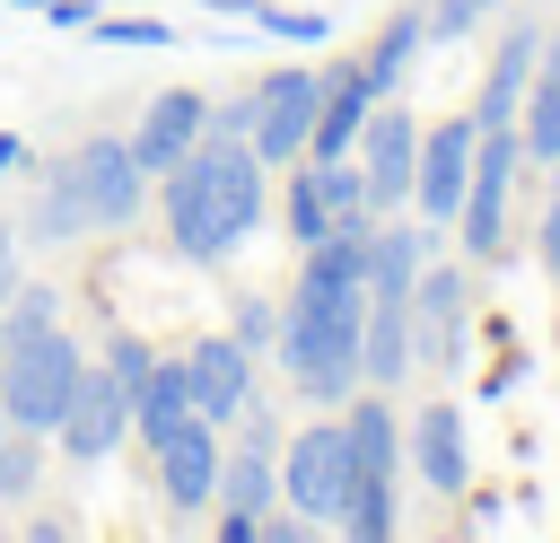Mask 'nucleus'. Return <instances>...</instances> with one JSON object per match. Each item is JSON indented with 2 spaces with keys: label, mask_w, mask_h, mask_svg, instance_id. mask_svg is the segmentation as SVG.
I'll use <instances>...</instances> for the list:
<instances>
[{
  "label": "nucleus",
  "mask_w": 560,
  "mask_h": 543,
  "mask_svg": "<svg viewBox=\"0 0 560 543\" xmlns=\"http://www.w3.org/2000/svg\"><path fill=\"white\" fill-rule=\"evenodd\" d=\"M158 184H166V236H175V254H192V263H228V254L262 228V210H271L262 158H254L245 140H219V131H201Z\"/></svg>",
  "instance_id": "nucleus-1"
},
{
  "label": "nucleus",
  "mask_w": 560,
  "mask_h": 543,
  "mask_svg": "<svg viewBox=\"0 0 560 543\" xmlns=\"http://www.w3.org/2000/svg\"><path fill=\"white\" fill-rule=\"evenodd\" d=\"M359 333H368V280H315V272H298V298L280 307V342L271 350H280V368H289V385L306 403L341 412L368 385Z\"/></svg>",
  "instance_id": "nucleus-2"
},
{
  "label": "nucleus",
  "mask_w": 560,
  "mask_h": 543,
  "mask_svg": "<svg viewBox=\"0 0 560 543\" xmlns=\"http://www.w3.org/2000/svg\"><path fill=\"white\" fill-rule=\"evenodd\" d=\"M341 438H350V490H341V534L350 543H385L394 534V412L385 403H341Z\"/></svg>",
  "instance_id": "nucleus-3"
},
{
  "label": "nucleus",
  "mask_w": 560,
  "mask_h": 543,
  "mask_svg": "<svg viewBox=\"0 0 560 543\" xmlns=\"http://www.w3.org/2000/svg\"><path fill=\"white\" fill-rule=\"evenodd\" d=\"M79 342L61 333V324H44V333H18L9 342V359H0V412L18 420V429H44L52 438V420H61V403H70V385H79Z\"/></svg>",
  "instance_id": "nucleus-4"
},
{
  "label": "nucleus",
  "mask_w": 560,
  "mask_h": 543,
  "mask_svg": "<svg viewBox=\"0 0 560 543\" xmlns=\"http://www.w3.org/2000/svg\"><path fill=\"white\" fill-rule=\"evenodd\" d=\"M516 158H525L516 123H481V131H472V175H464V210H455V236H464L472 263H490V254L508 245V184H516Z\"/></svg>",
  "instance_id": "nucleus-5"
},
{
  "label": "nucleus",
  "mask_w": 560,
  "mask_h": 543,
  "mask_svg": "<svg viewBox=\"0 0 560 543\" xmlns=\"http://www.w3.org/2000/svg\"><path fill=\"white\" fill-rule=\"evenodd\" d=\"M219 543H262V508L280 499V429L245 403V447L219 455Z\"/></svg>",
  "instance_id": "nucleus-6"
},
{
  "label": "nucleus",
  "mask_w": 560,
  "mask_h": 543,
  "mask_svg": "<svg viewBox=\"0 0 560 543\" xmlns=\"http://www.w3.org/2000/svg\"><path fill=\"white\" fill-rule=\"evenodd\" d=\"M245 96H254L245 149H254L262 166L306 158V131H315V105H324V70H271V79H254Z\"/></svg>",
  "instance_id": "nucleus-7"
},
{
  "label": "nucleus",
  "mask_w": 560,
  "mask_h": 543,
  "mask_svg": "<svg viewBox=\"0 0 560 543\" xmlns=\"http://www.w3.org/2000/svg\"><path fill=\"white\" fill-rule=\"evenodd\" d=\"M402 324H411V368H455V350L472 333V272H455V263L420 272L402 298Z\"/></svg>",
  "instance_id": "nucleus-8"
},
{
  "label": "nucleus",
  "mask_w": 560,
  "mask_h": 543,
  "mask_svg": "<svg viewBox=\"0 0 560 543\" xmlns=\"http://www.w3.org/2000/svg\"><path fill=\"white\" fill-rule=\"evenodd\" d=\"M341 490H350V438H341V420L298 429V438L280 447V499L324 525V517H341Z\"/></svg>",
  "instance_id": "nucleus-9"
},
{
  "label": "nucleus",
  "mask_w": 560,
  "mask_h": 543,
  "mask_svg": "<svg viewBox=\"0 0 560 543\" xmlns=\"http://www.w3.org/2000/svg\"><path fill=\"white\" fill-rule=\"evenodd\" d=\"M131 438V394H122V377L114 368H79V385H70V403H61V420H52V447L61 455H79V464H96L105 447H122Z\"/></svg>",
  "instance_id": "nucleus-10"
},
{
  "label": "nucleus",
  "mask_w": 560,
  "mask_h": 543,
  "mask_svg": "<svg viewBox=\"0 0 560 543\" xmlns=\"http://www.w3.org/2000/svg\"><path fill=\"white\" fill-rule=\"evenodd\" d=\"M472 131H481L472 114L420 131V166H411V210H420V228H455V210H464V175H472Z\"/></svg>",
  "instance_id": "nucleus-11"
},
{
  "label": "nucleus",
  "mask_w": 560,
  "mask_h": 543,
  "mask_svg": "<svg viewBox=\"0 0 560 543\" xmlns=\"http://www.w3.org/2000/svg\"><path fill=\"white\" fill-rule=\"evenodd\" d=\"M359 166H368V201L394 219V210H411V166H420V123L394 105V96H376V114H368V131H359Z\"/></svg>",
  "instance_id": "nucleus-12"
},
{
  "label": "nucleus",
  "mask_w": 560,
  "mask_h": 543,
  "mask_svg": "<svg viewBox=\"0 0 560 543\" xmlns=\"http://www.w3.org/2000/svg\"><path fill=\"white\" fill-rule=\"evenodd\" d=\"M70 175H79L96 228H131V219L149 210V175H140L131 140H79V149H70Z\"/></svg>",
  "instance_id": "nucleus-13"
},
{
  "label": "nucleus",
  "mask_w": 560,
  "mask_h": 543,
  "mask_svg": "<svg viewBox=\"0 0 560 543\" xmlns=\"http://www.w3.org/2000/svg\"><path fill=\"white\" fill-rule=\"evenodd\" d=\"M184 385H192V412L201 420H236L254 403V350L236 333H210V342L184 350Z\"/></svg>",
  "instance_id": "nucleus-14"
},
{
  "label": "nucleus",
  "mask_w": 560,
  "mask_h": 543,
  "mask_svg": "<svg viewBox=\"0 0 560 543\" xmlns=\"http://www.w3.org/2000/svg\"><path fill=\"white\" fill-rule=\"evenodd\" d=\"M368 114H376V79H368V61H332V70H324L315 131H306V158H350L359 131H368Z\"/></svg>",
  "instance_id": "nucleus-15"
},
{
  "label": "nucleus",
  "mask_w": 560,
  "mask_h": 543,
  "mask_svg": "<svg viewBox=\"0 0 560 543\" xmlns=\"http://www.w3.org/2000/svg\"><path fill=\"white\" fill-rule=\"evenodd\" d=\"M201 123H210V105H201L192 88H158V96H149V114H140V123H131L122 140H131L140 175L158 184V175H166V166H175V158H184V149L201 140Z\"/></svg>",
  "instance_id": "nucleus-16"
},
{
  "label": "nucleus",
  "mask_w": 560,
  "mask_h": 543,
  "mask_svg": "<svg viewBox=\"0 0 560 543\" xmlns=\"http://www.w3.org/2000/svg\"><path fill=\"white\" fill-rule=\"evenodd\" d=\"M158 482H166L175 517H192V508H210V499H219V429H210L201 412L158 447Z\"/></svg>",
  "instance_id": "nucleus-17"
},
{
  "label": "nucleus",
  "mask_w": 560,
  "mask_h": 543,
  "mask_svg": "<svg viewBox=\"0 0 560 543\" xmlns=\"http://www.w3.org/2000/svg\"><path fill=\"white\" fill-rule=\"evenodd\" d=\"M534 61H542V26L525 18V26H508V35H499V53H490L481 96H472V123H516V96H525Z\"/></svg>",
  "instance_id": "nucleus-18"
},
{
  "label": "nucleus",
  "mask_w": 560,
  "mask_h": 543,
  "mask_svg": "<svg viewBox=\"0 0 560 543\" xmlns=\"http://www.w3.org/2000/svg\"><path fill=\"white\" fill-rule=\"evenodd\" d=\"M411 464H420V482L446 490V499L472 482V447H464V412H455V403H429V412L411 420Z\"/></svg>",
  "instance_id": "nucleus-19"
},
{
  "label": "nucleus",
  "mask_w": 560,
  "mask_h": 543,
  "mask_svg": "<svg viewBox=\"0 0 560 543\" xmlns=\"http://www.w3.org/2000/svg\"><path fill=\"white\" fill-rule=\"evenodd\" d=\"M192 420V385H184V359H158L149 377H140V394H131V438L158 455L175 429Z\"/></svg>",
  "instance_id": "nucleus-20"
},
{
  "label": "nucleus",
  "mask_w": 560,
  "mask_h": 543,
  "mask_svg": "<svg viewBox=\"0 0 560 543\" xmlns=\"http://www.w3.org/2000/svg\"><path fill=\"white\" fill-rule=\"evenodd\" d=\"M96 219H88V193H79V175H70V158H52L44 166V193H35V210H26V236L35 245H70V236H88Z\"/></svg>",
  "instance_id": "nucleus-21"
},
{
  "label": "nucleus",
  "mask_w": 560,
  "mask_h": 543,
  "mask_svg": "<svg viewBox=\"0 0 560 543\" xmlns=\"http://www.w3.org/2000/svg\"><path fill=\"white\" fill-rule=\"evenodd\" d=\"M525 158H560V35H542V61L525 79V114H516Z\"/></svg>",
  "instance_id": "nucleus-22"
},
{
  "label": "nucleus",
  "mask_w": 560,
  "mask_h": 543,
  "mask_svg": "<svg viewBox=\"0 0 560 543\" xmlns=\"http://www.w3.org/2000/svg\"><path fill=\"white\" fill-rule=\"evenodd\" d=\"M420 44H429V9H394V18H385V35L368 44V79H376V96L420 61Z\"/></svg>",
  "instance_id": "nucleus-23"
},
{
  "label": "nucleus",
  "mask_w": 560,
  "mask_h": 543,
  "mask_svg": "<svg viewBox=\"0 0 560 543\" xmlns=\"http://www.w3.org/2000/svg\"><path fill=\"white\" fill-rule=\"evenodd\" d=\"M44 482V429H0V499H26Z\"/></svg>",
  "instance_id": "nucleus-24"
},
{
  "label": "nucleus",
  "mask_w": 560,
  "mask_h": 543,
  "mask_svg": "<svg viewBox=\"0 0 560 543\" xmlns=\"http://www.w3.org/2000/svg\"><path fill=\"white\" fill-rule=\"evenodd\" d=\"M332 228V210H324V184H315V158H289V236L298 245H315Z\"/></svg>",
  "instance_id": "nucleus-25"
},
{
  "label": "nucleus",
  "mask_w": 560,
  "mask_h": 543,
  "mask_svg": "<svg viewBox=\"0 0 560 543\" xmlns=\"http://www.w3.org/2000/svg\"><path fill=\"white\" fill-rule=\"evenodd\" d=\"M245 26H262V35H280V44H324V35H332L324 18H306V9H280V0H245Z\"/></svg>",
  "instance_id": "nucleus-26"
},
{
  "label": "nucleus",
  "mask_w": 560,
  "mask_h": 543,
  "mask_svg": "<svg viewBox=\"0 0 560 543\" xmlns=\"http://www.w3.org/2000/svg\"><path fill=\"white\" fill-rule=\"evenodd\" d=\"M88 35H96V44H122V53H158V44H175L166 18H88Z\"/></svg>",
  "instance_id": "nucleus-27"
},
{
  "label": "nucleus",
  "mask_w": 560,
  "mask_h": 543,
  "mask_svg": "<svg viewBox=\"0 0 560 543\" xmlns=\"http://www.w3.org/2000/svg\"><path fill=\"white\" fill-rule=\"evenodd\" d=\"M44 324H61V298H52L44 280H18V289H9V342H18V333H44Z\"/></svg>",
  "instance_id": "nucleus-28"
},
{
  "label": "nucleus",
  "mask_w": 560,
  "mask_h": 543,
  "mask_svg": "<svg viewBox=\"0 0 560 543\" xmlns=\"http://www.w3.org/2000/svg\"><path fill=\"white\" fill-rule=\"evenodd\" d=\"M228 333H236V342H245V350L262 359V350L280 342V307H262V298H236V315H228Z\"/></svg>",
  "instance_id": "nucleus-29"
},
{
  "label": "nucleus",
  "mask_w": 560,
  "mask_h": 543,
  "mask_svg": "<svg viewBox=\"0 0 560 543\" xmlns=\"http://www.w3.org/2000/svg\"><path fill=\"white\" fill-rule=\"evenodd\" d=\"M105 368L122 377V394H140V377L158 368V350H149V342H131V333H114V342H105Z\"/></svg>",
  "instance_id": "nucleus-30"
},
{
  "label": "nucleus",
  "mask_w": 560,
  "mask_h": 543,
  "mask_svg": "<svg viewBox=\"0 0 560 543\" xmlns=\"http://www.w3.org/2000/svg\"><path fill=\"white\" fill-rule=\"evenodd\" d=\"M481 9H499V0H438V9H429V44H455Z\"/></svg>",
  "instance_id": "nucleus-31"
},
{
  "label": "nucleus",
  "mask_w": 560,
  "mask_h": 543,
  "mask_svg": "<svg viewBox=\"0 0 560 543\" xmlns=\"http://www.w3.org/2000/svg\"><path fill=\"white\" fill-rule=\"evenodd\" d=\"M534 245H542V272L560 280V193H551V210H542V228H534Z\"/></svg>",
  "instance_id": "nucleus-32"
},
{
  "label": "nucleus",
  "mask_w": 560,
  "mask_h": 543,
  "mask_svg": "<svg viewBox=\"0 0 560 543\" xmlns=\"http://www.w3.org/2000/svg\"><path fill=\"white\" fill-rule=\"evenodd\" d=\"M18 289V228H0V298Z\"/></svg>",
  "instance_id": "nucleus-33"
},
{
  "label": "nucleus",
  "mask_w": 560,
  "mask_h": 543,
  "mask_svg": "<svg viewBox=\"0 0 560 543\" xmlns=\"http://www.w3.org/2000/svg\"><path fill=\"white\" fill-rule=\"evenodd\" d=\"M18 166H26V140H18V131H0V175H18Z\"/></svg>",
  "instance_id": "nucleus-34"
},
{
  "label": "nucleus",
  "mask_w": 560,
  "mask_h": 543,
  "mask_svg": "<svg viewBox=\"0 0 560 543\" xmlns=\"http://www.w3.org/2000/svg\"><path fill=\"white\" fill-rule=\"evenodd\" d=\"M0 359H9V298H0Z\"/></svg>",
  "instance_id": "nucleus-35"
},
{
  "label": "nucleus",
  "mask_w": 560,
  "mask_h": 543,
  "mask_svg": "<svg viewBox=\"0 0 560 543\" xmlns=\"http://www.w3.org/2000/svg\"><path fill=\"white\" fill-rule=\"evenodd\" d=\"M551 193H560V158H551Z\"/></svg>",
  "instance_id": "nucleus-36"
},
{
  "label": "nucleus",
  "mask_w": 560,
  "mask_h": 543,
  "mask_svg": "<svg viewBox=\"0 0 560 543\" xmlns=\"http://www.w3.org/2000/svg\"><path fill=\"white\" fill-rule=\"evenodd\" d=\"M0 429H9V412H0Z\"/></svg>",
  "instance_id": "nucleus-37"
}]
</instances>
